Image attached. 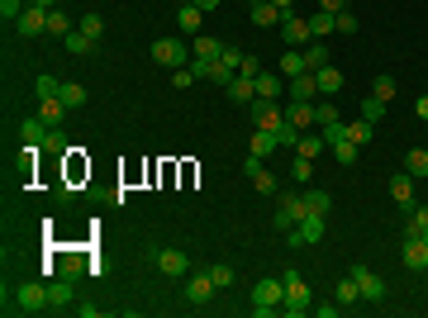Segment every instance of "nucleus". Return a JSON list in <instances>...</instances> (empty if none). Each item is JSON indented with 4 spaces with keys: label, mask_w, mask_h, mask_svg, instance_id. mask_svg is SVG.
<instances>
[{
    "label": "nucleus",
    "mask_w": 428,
    "mask_h": 318,
    "mask_svg": "<svg viewBox=\"0 0 428 318\" xmlns=\"http://www.w3.org/2000/svg\"><path fill=\"white\" fill-rule=\"evenodd\" d=\"M5 314H48V280H29L15 295L5 290Z\"/></svg>",
    "instance_id": "1"
},
{
    "label": "nucleus",
    "mask_w": 428,
    "mask_h": 318,
    "mask_svg": "<svg viewBox=\"0 0 428 318\" xmlns=\"http://www.w3.org/2000/svg\"><path fill=\"white\" fill-rule=\"evenodd\" d=\"M281 304H285V276H262V280L253 285V314L271 318Z\"/></svg>",
    "instance_id": "2"
},
{
    "label": "nucleus",
    "mask_w": 428,
    "mask_h": 318,
    "mask_svg": "<svg viewBox=\"0 0 428 318\" xmlns=\"http://www.w3.org/2000/svg\"><path fill=\"white\" fill-rule=\"evenodd\" d=\"M309 309H314V295H309V285H304V276L300 271H285V304H281V314L304 318Z\"/></svg>",
    "instance_id": "3"
},
{
    "label": "nucleus",
    "mask_w": 428,
    "mask_h": 318,
    "mask_svg": "<svg viewBox=\"0 0 428 318\" xmlns=\"http://www.w3.org/2000/svg\"><path fill=\"white\" fill-rule=\"evenodd\" d=\"M304 214H309V205H304V186H300V191H281V195H276V228L290 233Z\"/></svg>",
    "instance_id": "4"
},
{
    "label": "nucleus",
    "mask_w": 428,
    "mask_h": 318,
    "mask_svg": "<svg viewBox=\"0 0 428 318\" xmlns=\"http://www.w3.org/2000/svg\"><path fill=\"white\" fill-rule=\"evenodd\" d=\"M324 233H329L324 214H304V219L285 233V242H290V247H314V242H324Z\"/></svg>",
    "instance_id": "5"
},
{
    "label": "nucleus",
    "mask_w": 428,
    "mask_h": 318,
    "mask_svg": "<svg viewBox=\"0 0 428 318\" xmlns=\"http://www.w3.org/2000/svg\"><path fill=\"white\" fill-rule=\"evenodd\" d=\"M153 62L167 67V72H176V67L190 62V48L181 43V38H153Z\"/></svg>",
    "instance_id": "6"
},
{
    "label": "nucleus",
    "mask_w": 428,
    "mask_h": 318,
    "mask_svg": "<svg viewBox=\"0 0 428 318\" xmlns=\"http://www.w3.org/2000/svg\"><path fill=\"white\" fill-rule=\"evenodd\" d=\"M62 309H77V280H48V314H62Z\"/></svg>",
    "instance_id": "7"
},
{
    "label": "nucleus",
    "mask_w": 428,
    "mask_h": 318,
    "mask_svg": "<svg viewBox=\"0 0 428 318\" xmlns=\"http://www.w3.org/2000/svg\"><path fill=\"white\" fill-rule=\"evenodd\" d=\"M352 280H357V290H362V304H380L385 300V280H380L371 266H352Z\"/></svg>",
    "instance_id": "8"
},
{
    "label": "nucleus",
    "mask_w": 428,
    "mask_h": 318,
    "mask_svg": "<svg viewBox=\"0 0 428 318\" xmlns=\"http://www.w3.org/2000/svg\"><path fill=\"white\" fill-rule=\"evenodd\" d=\"M400 256H405V266L410 271H428V238L405 233V238H400Z\"/></svg>",
    "instance_id": "9"
},
{
    "label": "nucleus",
    "mask_w": 428,
    "mask_h": 318,
    "mask_svg": "<svg viewBox=\"0 0 428 318\" xmlns=\"http://www.w3.org/2000/svg\"><path fill=\"white\" fill-rule=\"evenodd\" d=\"M253 124L257 128H271V133H281L285 128V110L276 100H253Z\"/></svg>",
    "instance_id": "10"
},
{
    "label": "nucleus",
    "mask_w": 428,
    "mask_h": 318,
    "mask_svg": "<svg viewBox=\"0 0 428 318\" xmlns=\"http://www.w3.org/2000/svg\"><path fill=\"white\" fill-rule=\"evenodd\" d=\"M281 38H285V48H304V43H314V33H309V19L285 15V19H281Z\"/></svg>",
    "instance_id": "11"
},
{
    "label": "nucleus",
    "mask_w": 428,
    "mask_h": 318,
    "mask_svg": "<svg viewBox=\"0 0 428 318\" xmlns=\"http://www.w3.org/2000/svg\"><path fill=\"white\" fill-rule=\"evenodd\" d=\"M153 261H158L162 276H186V271H190V256L181 252V247H158V252H153Z\"/></svg>",
    "instance_id": "12"
},
{
    "label": "nucleus",
    "mask_w": 428,
    "mask_h": 318,
    "mask_svg": "<svg viewBox=\"0 0 428 318\" xmlns=\"http://www.w3.org/2000/svg\"><path fill=\"white\" fill-rule=\"evenodd\" d=\"M15 29H19V38H38V33H48V10L43 5H29V10L15 19Z\"/></svg>",
    "instance_id": "13"
},
{
    "label": "nucleus",
    "mask_w": 428,
    "mask_h": 318,
    "mask_svg": "<svg viewBox=\"0 0 428 318\" xmlns=\"http://www.w3.org/2000/svg\"><path fill=\"white\" fill-rule=\"evenodd\" d=\"M214 290H219V285H214V276H209V266H205L200 276H190V280H186V300L190 304H209Z\"/></svg>",
    "instance_id": "14"
},
{
    "label": "nucleus",
    "mask_w": 428,
    "mask_h": 318,
    "mask_svg": "<svg viewBox=\"0 0 428 318\" xmlns=\"http://www.w3.org/2000/svg\"><path fill=\"white\" fill-rule=\"evenodd\" d=\"M224 91H229V100H234V105H253V100H257V76H243V72H238Z\"/></svg>",
    "instance_id": "15"
},
{
    "label": "nucleus",
    "mask_w": 428,
    "mask_h": 318,
    "mask_svg": "<svg viewBox=\"0 0 428 318\" xmlns=\"http://www.w3.org/2000/svg\"><path fill=\"white\" fill-rule=\"evenodd\" d=\"M248 19H253V24H257V29H276V24H281V10H276V5H271V0H257V5H253V10H248Z\"/></svg>",
    "instance_id": "16"
},
{
    "label": "nucleus",
    "mask_w": 428,
    "mask_h": 318,
    "mask_svg": "<svg viewBox=\"0 0 428 318\" xmlns=\"http://www.w3.org/2000/svg\"><path fill=\"white\" fill-rule=\"evenodd\" d=\"M200 19H205L200 5H181V10H176V29L186 33V38H195V33H200Z\"/></svg>",
    "instance_id": "17"
},
{
    "label": "nucleus",
    "mask_w": 428,
    "mask_h": 318,
    "mask_svg": "<svg viewBox=\"0 0 428 318\" xmlns=\"http://www.w3.org/2000/svg\"><path fill=\"white\" fill-rule=\"evenodd\" d=\"M285 119H290V124L300 128V133H304L309 124H319V119H314V100H290V110H285Z\"/></svg>",
    "instance_id": "18"
},
{
    "label": "nucleus",
    "mask_w": 428,
    "mask_h": 318,
    "mask_svg": "<svg viewBox=\"0 0 428 318\" xmlns=\"http://www.w3.org/2000/svg\"><path fill=\"white\" fill-rule=\"evenodd\" d=\"M390 195H395V205H400V209H410V205H414V176H410V171L390 176Z\"/></svg>",
    "instance_id": "19"
},
{
    "label": "nucleus",
    "mask_w": 428,
    "mask_h": 318,
    "mask_svg": "<svg viewBox=\"0 0 428 318\" xmlns=\"http://www.w3.org/2000/svg\"><path fill=\"white\" fill-rule=\"evenodd\" d=\"M314 81H319V96H338V91H343V72H338V67H319L314 72Z\"/></svg>",
    "instance_id": "20"
},
{
    "label": "nucleus",
    "mask_w": 428,
    "mask_h": 318,
    "mask_svg": "<svg viewBox=\"0 0 428 318\" xmlns=\"http://www.w3.org/2000/svg\"><path fill=\"white\" fill-rule=\"evenodd\" d=\"M343 133H348L357 147H366V143H371V133H376V124H366L362 114H357V119H343Z\"/></svg>",
    "instance_id": "21"
},
{
    "label": "nucleus",
    "mask_w": 428,
    "mask_h": 318,
    "mask_svg": "<svg viewBox=\"0 0 428 318\" xmlns=\"http://www.w3.org/2000/svg\"><path fill=\"white\" fill-rule=\"evenodd\" d=\"M248 147H253V157H262V161H267L271 152L281 147V138H276L271 128H257V133H253V143H248Z\"/></svg>",
    "instance_id": "22"
},
{
    "label": "nucleus",
    "mask_w": 428,
    "mask_h": 318,
    "mask_svg": "<svg viewBox=\"0 0 428 318\" xmlns=\"http://www.w3.org/2000/svg\"><path fill=\"white\" fill-rule=\"evenodd\" d=\"M405 171H410L414 181H428V147H410V152H405Z\"/></svg>",
    "instance_id": "23"
},
{
    "label": "nucleus",
    "mask_w": 428,
    "mask_h": 318,
    "mask_svg": "<svg viewBox=\"0 0 428 318\" xmlns=\"http://www.w3.org/2000/svg\"><path fill=\"white\" fill-rule=\"evenodd\" d=\"M19 138H24L29 147H43V138H48V124L38 119V114H33V119H24V124H19Z\"/></svg>",
    "instance_id": "24"
},
{
    "label": "nucleus",
    "mask_w": 428,
    "mask_h": 318,
    "mask_svg": "<svg viewBox=\"0 0 428 318\" xmlns=\"http://www.w3.org/2000/svg\"><path fill=\"white\" fill-rule=\"evenodd\" d=\"M314 96H319L314 72H304V76H290V100H314Z\"/></svg>",
    "instance_id": "25"
},
{
    "label": "nucleus",
    "mask_w": 428,
    "mask_h": 318,
    "mask_svg": "<svg viewBox=\"0 0 428 318\" xmlns=\"http://www.w3.org/2000/svg\"><path fill=\"white\" fill-rule=\"evenodd\" d=\"M67 114H72V110H67L62 100H43V105H38V119H43L48 128H62V119H67Z\"/></svg>",
    "instance_id": "26"
},
{
    "label": "nucleus",
    "mask_w": 428,
    "mask_h": 318,
    "mask_svg": "<svg viewBox=\"0 0 428 318\" xmlns=\"http://www.w3.org/2000/svg\"><path fill=\"white\" fill-rule=\"evenodd\" d=\"M405 233H419V238H428V209H424V205H410V209H405Z\"/></svg>",
    "instance_id": "27"
},
{
    "label": "nucleus",
    "mask_w": 428,
    "mask_h": 318,
    "mask_svg": "<svg viewBox=\"0 0 428 318\" xmlns=\"http://www.w3.org/2000/svg\"><path fill=\"white\" fill-rule=\"evenodd\" d=\"M224 52V38H205V33H195V62H214Z\"/></svg>",
    "instance_id": "28"
},
{
    "label": "nucleus",
    "mask_w": 428,
    "mask_h": 318,
    "mask_svg": "<svg viewBox=\"0 0 428 318\" xmlns=\"http://www.w3.org/2000/svg\"><path fill=\"white\" fill-rule=\"evenodd\" d=\"M319 152H329V143H324V133H304L300 143H295V157H309V161H314Z\"/></svg>",
    "instance_id": "29"
},
{
    "label": "nucleus",
    "mask_w": 428,
    "mask_h": 318,
    "mask_svg": "<svg viewBox=\"0 0 428 318\" xmlns=\"http://www.w3.org/2000/svg\"><path fill=\"white\" fill-rule=\"evenodd\" d=\"M309 33H314V38H329V33H338V19H333L329 10H314V15H309Z\"/></svg>",
    "instance_id": "30"
},
{
    "label": "nucleus",
    "mask_w": 428,
    "mask_h": 318,
    "mask_svg": "<svg viewBox=\"0 0 428 318\" xmlns=\"http://www.w3.org/2000/svg\"><path fill=\"white\" fill-rule=\"evenodd\" d=\"M33 91H38V100H57V96H62V76H53V72H43V76L33 81Z\"/></svg>",
    "instance_id": "31"
},
{
    "label": "nucleus",
    "mask_w": 428,
    "mask_h": 318,
    "mask_svg": "<svg viewBox=\"0 0 428 318\" xmlns=\"http://www.w3.org/2000/svg\"><path fill=\"white\" fill-rule=\"evenodd\" d=\"M281 96V76L276 72H257V100H276Z\"/></svg>",
    "instance_id": "32"
},
{
    "label": "nucleus",
    "mask_w": 428,
    "mask_h": 318,
    "mask_svg": "<svg viewBox=\"0 0 428 318\" xmlns=\"http://www.w3.org/2000/svg\"><path fill=\"white\" fill-rule=\"evenodd\" d=\"M333 300L343 304V309H352V304H362V290H357V280H338V290H333Z\"/></svg>",
    "instance_id": "33"
},
{
    "label": "nucleus",
    "mask_w": 428,
    "mask_h": 318,
    "mask_svg": "<svg viewBox=\"0 0 428 318\" xmlns=\"http://www.w3.org/2000/svg\"><path fill=\"white\" fill-rule=\"evenodd\" d=\"M304 205H309V214H324V219H329L333 195H329V191H309V186H304Z\"/></svg>",
    "instance_id": "34"
},
{
    "label": "nucleus",
    "mask_w": 428,
    "mask_h": 318,
    "mask_svg": "<svg viewBox=\"0 0 428 318\" xmlns=\"http://www.w3.org/2000/svg\"><path fill=\"white\" fill-rule=\"evenodd\" d=\"M304 67H309V72H319V67H329V48H324V43H319V38H314V43H304Z\"/></svg>",
    "instance_id": "35"
},
{
    "label": "nucleus",
    "mask_w": 428,
    "mask_h": 318,
    "mask_svg": "<svg viewBox=\"0 0 428 318\" xmlns=\"http://www.w3.org/2000/svg\"><path fill=\"white\" fill-rule=\"evenodd\" d=\"M304 72H309V67H304V52L290 48V52L281 57V76H304Z\"/></svg>",
    "instance_id": "36"
},
{
    "label": "nucleus",
    "mask_w": 428,
    "mask_h": 318,
    "mask_svg": "<svg viewBox=\"0 0 428 318\" xmlns=\"http://www.w3.org/2000/svg\"><path fill=\"white\" fill-rule=\"evenodd\" d=\"M67 105V110H81L86 105V86H77V81H62V96H57Z\"/></svg>",
    "instance_id": "37"
},
{
    "label": "nucleus",
    "mask_w": 428,
    "mask_h": 318,
    "mask_svg": "<svg viewBox=\"0 0 428 318\" xmlns=\"http://www.w3.org/2000/svg\"><path fill=\"white\" fill-rule=\"evenodd\" d=\"M385 110H390V105H385V100H376V96H366V100H362V110H357V114H362L366 124H380V119H385Z\"/></svg>",
    "instance_id": "38"
},
{
    "label": "nucleus",
    "mask_w": 428,
    "mask_h": 318,
    "mask_svg": "<svg viewBox=\"0 0 428 318\" xmlns=\"http://www.w3.org/2000/svg\"><path fill=\"white\" fill-rule=\"evenodd\" d=\"M72 29H77V24H72L62 10H48V33H53V38H67Z\"/></svg>",
    "instance_id": "39"
},
{
    "label": "nucleus",
    "mask_w": 428,
    "mask_h": 318,
    "mask_svg": "<svg viewBox=\"0 0 428 318\" xmlns=\"http://www.w3.org/2000/svg\"><path fill=\"white\" fill-rule=\"evenodd\" d=\"M290 181H295V186H309V181H314V161L295 157V161H290Z\"/></svg>",
    "instance_id": "40"
},
{
    "label": "nucleus",
    "mask_w": 428,
    "mask_h": 318,
    "mask_svg": "<svg viewBox=\"0 0 428 318\" xmlns=\"http://www.w3.org/2000/svg\"><path fill=\"white\" fill-rule=\"evenodd\" d=\"M333 157L343 161V166H357V157H362V152H357V143H352V138H338V143H333Z\"/></svg>",
    "instance_id": "41"
},
{
    "label": "nucleus",
    "mask_w": 428,
    "mask_h": 318,
    "mask_svg": "<svg viewBox=\"0 0 428 318\" xmlns=\"http://www.w3.org/2000/svg\"><path fill=\"white\" fill-rule=\"evenodd\" d=\"M95 43H100V38H86L81 29L67 33V52H77V57H81V52H95Z\"/></svg>",
    "instance_id": "42"
},
{
    "label": "nucleus",
    "mask_w": 428,
    "mask_h": 318,
    "mask_svg": "<svg viewBox=\"0 0 428 318\" xmlns=\"http://www.w3.org/2000/svg\"><path fill=\"white\" fill-rule=\"evenodd\" d=\"M77 29L86 33V38H100V33H105V19H100V15H81V19H77Z\"/></svg>",
    "instance_id": "43"
},
{
    "label": "nucleus",
    "mask_w": 428,
    "mask_h": 318,
    "mask_svg": "<svg viewBox=\"0 0 428 318\" xmlns=\"http://www.w3.org/2000/svg\"><path fill=\"white\" fill-rule=\"evenodd\" d=\"M371 96L390 105V100H395V81H390V76H376V81H371Z\"/></svg>",
    "instance_id": "44"
},
{
    "label": "nucleus",
    "mask_w": 428,
    "mask_h": 318,
    "mask_svg": "<svg viewBox=\"0 0 428 318\" xmlns=\"http://www.w3.org/2000/svg\"><path fill=\"white\" fill-rule=\"evenodd\" d=\"M314 119H319V128H324V124H338L343 114H338V105H329V100H319V105H314Z\"/></svg>",
    "instance_id": "45"
},
{
    "label": "nucleus",
    "mask_w": 428,
    "mask_h": 318,
    "mask_svg": "<svg viewBox=\"0 0 428 318\" xmlns=\"http://www.w3.org/2000/svg\"><path fill=\"white\" fill-rule=\"evenodd\" d=\"M24 10H29V0H0V19H5V24H10V19H19Z\"/></svg>",
    "instance_id": "46"
},
{
    "label": "nucleus",
    "mask_w": 428,
    "mask_h": 318,
    "mask_svg": "<svg viewBox=\"0 0 428 318\" xmlns=\"http://www.w3.org/2000/svg\"><path fill=\"white\" fill-rule=\"evenodd\" d=\"M43 152H67V133H62V128H48V138H43Z\"/></svg>",
    "instance_id": "47"
},
{
    "label": "nucleus",
    "mask_w": 428,
    "mask_h": 318,
    "mask_svg": "<svg viewBox=\"0 0 428 318\" xmlns=\"http://www.w3.org/2000/svg\"><path fill=\"white\" fill-rule=\"evenodd\" d=\"M172 86H176V91H186V86H195V67H176V72H172Z\"/></svg>",
    "instance_id": "48"
},
{
    "label": "nucleus",
    "mask_w": 428,
    "mask_h": 318,
    "mask_svg": "<svg viewBox=\"0 0 428 318\" xmlns=\"http://www.w3.org/2000/svg\"><path fill=\"white\" fill-rule=\"evenodd\" d=\"M253 186H257V191H262V195H276V176H271L267 166H262V171L253 176Z\"/></svg>",
    "instance_id": "49"
},
{
    "label": "nucleus",
    "mask_w": 428,
    "mask_h": 318,
    "mask_svg": "<svg viewBox=\"0 0 428 318\" xmlns=\"http://www.w3.org/2000/svg\"><path fill=\"white\" fill-rule=\"evenodd\" d=\"M209 276H214V285H219V290L234 285V266H224V261H219V266H209Z\"/></svg>",
    "instance_id": "50"
},
{
    "label": "nucleus",
    "mask_w": 428,
    "mask_h": 318,
    "mask_svg": "<svg viewBox=\"0 0 428 318\" xmlns=\"http://www.w3.org/2000/svg\"><path fill=\"white\" fill-rule=\"evenodd\" d=\"M276 138H281V147H295V143H300V138H304V133H300V128H295V124H290V119H285V128H281V133H276Z\"/></svg>",
    "instance_id": "51"
},
{
    "label": "nucleus",
    "mask_w": 428,
    "mask_h": 318,
    "mask_svg": "<svg viewBox=\"0 0 428 318\" xmlns=\"http://www.w3.org/2000/svg\"><path fill=\"white\" fill-rule=\"evenodd\" d=\"M338 33H357V15H352V10H338Z\"/></svg>",
    "instance_id": "52"
},
{
    "label": "nucleus",
    "mask_w": 428,
    "mask_h": 318,
    "mask_svg": "<svg viewBox=\"0 0 428 318\" xmlns=\"http://www.w3.org/2000/svg\"><path fill=\"white\" fill-rule=\"evenodd\" d=\"M314 314L319 318H338V314H343V304H338V300H333V304H314Z\"/></svg>",
    "instance_id": "53"
},
{
    "label": "nucleus",
    "mask_w": 428,
    "mask_h": 318,
    "mask_svg": "<svg viewBox=\"0 0 428 318\" xmlns=\"http://www.w3.org/2000/svg\"><path fill=\"white\" fill-rule=\"evenodd\" d=\"M219 62H229V67H243V52H238V48H229V43H224V52H219Z\"/></svg>",
    "instance_id": "54"
},
{
    "label": "nucleus",
    "mask_w": 428,
    "mask_h": 318,
    "mask_svg": "<svg viewBox=\"0 0 428 318\" xmlns=\"http://www.w3.org/2000/svg\"><path fill=\"white\" fill-rule=\"evenodd\" d=\"M72 314H77V318H100V304H77Z\"/></svg>",
    "instance_id": "55"
},
{
    "label": "nucleus",
    "mask_w": 428,
    "mask_h": 318,
    "mask_svg": "<svg viewBox=\"0 0 428 318\" xmlns=\"http://www.w3.org/2000/svg\"><path fill=\"white\" fill-rule=\"evenodd\" d=\"M238 72H243V76H257V72H262V62H257V57H243V67H238Z\"/></svg>",
    "instance_id": "56"
},
{
    "label": "nucleus",
    "mask_w": 428,
    "mask_h": 318,
    "mask_svg": "<svg viewBox=\"0 0 428 318\" xmlns=\"http://www.w3.org/2000/svg\"><path fill=\"white\" fill-rule=\"evenodd\" d=\"M319 10H329V15H338V10H348V0H319Z\"/></svg>",
    "instance_id": "57"
},
{
    "label": "nucleus",
    "mask_w": 428,
    "mask_h": 318,
    "mask_svg": "<svg viewBox=\"0 0 428 318\" xmlns=\"http://www.w3.org/2000/svg\"><path fill=\"white\" fill-rule=\"evenodd\" d=\"M414 114H419V119L428 124V96H419V100H414Z\"/></svg>",
    "instance_id": "58"
},
{
    "label": "nucleus",
    "mask_w": 428,
    "mask_h": 318,
    "mask_svg": "<svg viewBox=\"0 0 428 318\" xmlns=\"http://www.w3.org/2000/svg\"><path fill=\"white\" fill-rule=\"evenodd\" d=\"M271 5H276L281 15H290V10H295V0H271Z\"/></svg>",
    "instance_id": "59"
},
{
    "label": "nucleus",
    "mask_w": 428,
    "mask_h": 318,
    "mask_svg": "<svg viewBox=\"0 0 428 318\" xmlns=\"http://www.w3.org/2000/svg\"><path fill=\"white\" fill-rule=\"evenodd\" d=\"M190 5H200V10H205V15H209V10H214L219 0H190Z\"/></svg>",
    "instance_id": "60"
},
{
    "label": "nucleus",
    "mask_w": 428,
    "mask_h": 318,
    "mask_svg": "<svg viewBox=\"0 0 428 318\" xmlns=\"http://www.w3.org/2000/svg\"><path fill=\"white\" fill-rule=\"evenodd\" d=\"M29 5H43V10H57V0H29Z\"/></svg>",
    "instance_id": "61"
},
{
    "label": "nucleus",
    "mask_w": 428,
    "mask_h": 318,
    "mask_svg": "<svg viewBox=\"0 0 428 318\" xmlns=\"http://www.w3.org/2000/svg\"><path fill=\"white\" fill-rule=\"evenodd\" d=\"M253 5H257V0H253Z\"/></svg>",
    "instance_id": "62"
}]
</instances>
